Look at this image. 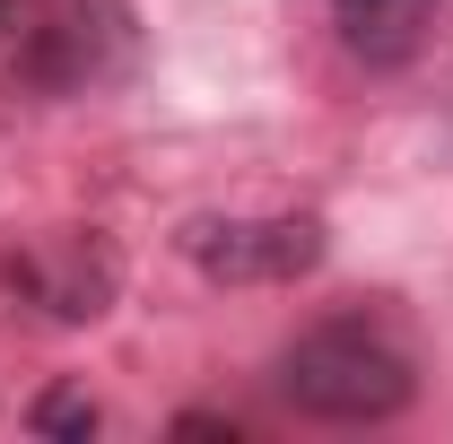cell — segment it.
I'll list each match as a JSON object with an SVG mask.
<instances>
[{
  "instance_id": "cell-2",
  "label": "cell",
  "mask_w": 453,
  "mask_h": 444,
  "mask_svg": "<svg viewBox=\"0 0 453 444\" xmlns=\"http://www.w3.org/2000/svg\"><path fill=\"white\" fill-rule=\"evenodd\" d=\"M418 392V366L410 348L384 340L375 323H314L280 357V401L296 418H323V427H375V418H401Z\"/></svg>"
},
{
  "instance_id": "cell-4",
  "label": "cell",
  "mask_w": 453,
  "mask_h": 444,
  "mask_svg": "<svg viewBox=\"0 0 453 444\" xmlns=\"http://www.w3.org/2000/svg\"><path fill=\"white\" fill-rule=\"evenodd\" d=\"M183 253L219 287H280L323 262V218H305V210L296 218H192Z\"/></svg>"
},
{
  "instance_id": "cell-1",
  "label": "cell",
  "mask_w": 453,
  "mask_h": 444,
  "mask_svg": "<svg viewBox=\"0 0 453 444\" xmlns=\"http://www.w3.org/2000/svg\"><path fill=\"white\" fill-rule=\"evenodd\" d=\"M131 0H0V105H70L131 70Z\"/></svg>"
},
{
  "instance_id": "cell-3",
  "label": "cell",
  "mask_w": 453,
  "mask_h": 444,
  "mask_svg": "<svg viewBox=\"0 0 453 444\" xmlns=\"http://www.w3.org/2000/svg\"><path fill=\"white\" fill-rule=\"evenodd\" d=\"M0 296L53 332H79L122 296V262L96 226H44V235H18L0 253Z\"/></svg>"
},
{
  "instance_id": "cell-5",
  "label": "cell",
  "mask_w": 453,
  "mask_h": 444,
  "mask_svg": "<svg viewBox=\"0 0 453 444\" xmlns=\"http://www.w3.org/2000/svg\"><path fill=\"white\" fill-rule=\"evenodd\" d=\"M340 27V44L366 61V70H401V61L427 53V35H436V9L445 0H323Z\"/></svg>"
},
{
  "instance_id": "cell-7",
  "label": "cell",
  "mask_w": 453,
  "mask_h": 444,
  "mask_svg": "<svg viewBox=\"0 0 453 444\" xmlns=\"http://www.w3.org/2000/svg\"><path fill=\"white\" fill-rule=\"evenodd\" d=\"M174 427H183V436H226V444L244 436V427H235V418H210V410H183V418H174Z\"/></svg>"
},
{
  "instance_id": "cell-6",
  "label": "cell",
  "mask_w": 453,
  "mask_h": 444,
  "mask_svg": "<svg viewBox=\"0 0 453 444\" xmlns=\"http://www.w3.org/2000/svg\"><path fill=\"white\" fill-rule=\"evenodd\" d=\"M96 418H105V410H96L79 384H53L35 410H27V427H35V436H96Z\"/></svg>"
}]
</instances>
